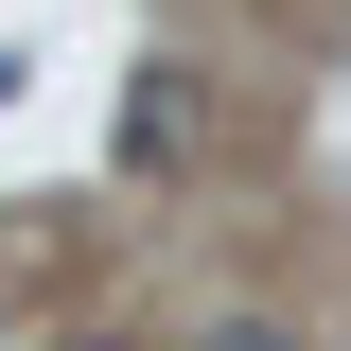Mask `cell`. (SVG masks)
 I'll return each instance as SVG.
<instances>
[{"label":"cell","mask_w":351,"mask_h":351,"mask_svg":"<svg viewBox=\"0 0 351 351\" xmlns=\"http://www.w3.org/2000/svg\"><path fill=\"white\" fill-rule=\"evenodd\" d=\"M123 158H141V176H193V158H211V71L158 53V71L123 88Z\"/></svg>","instance_id":"obj_1"},{"label":"cell","mask_w":351,"mask_h":351,"mask_svg":"<svg viewBox=\"0 0 351 351\" xmlns=\"http://www.w3.org/2000/svg\"><path fill=\"white\" fill-rule=\"evenodd\" d=\"M211 351H281V334H263V316H228V334H211Z\"/></svg>","instance_id":"obj_2"},{"label":"cell","mask_w":351,"mask_h":351,"mask_svg":"<svg viewBox=\"0 0 351 351\" xmlns=\"http://www.w3.org/2000/svg\"><path fill=\"white\" fill-rule=\"evenodd\" d=\"M0 88H18V53H0Z\"/></svg>","instance_id":"obj_3"}]
</instances>
